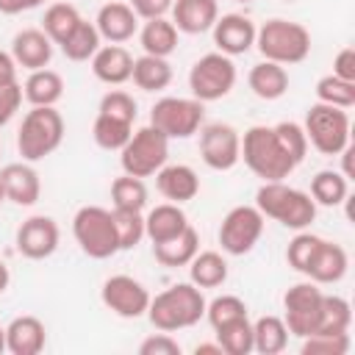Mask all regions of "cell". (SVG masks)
Here are the masks:
<instances>
[{"label": "cell", "mask_w": 355, "mask_h": 355, "mask_svg": "<svg viewBox=\"0 0 355 355\" xmlns=\"http://www.w3.org/2000/svg\"><path fill=\"white\" fill-rule=\"evenodd\" d=\"M6 202V191H3V183H0V205Z\"/></svg>", "instance_id": "obj_56"}, {"label": "cell", "mask_w": 355, "mask_h": 355, "mask_svg": "<svg viewBox=\"0 0 355 355\" xmlns=\"http://www.w3.org/2000/svg\"><path fill=\"white\" fill-rule=\"evenodd\" d=\"M17 83V61L11 58V53L0 50V86Z\"/></svg>", "instance_id": "obj_51"}, {"label": "cell", "mask_w": 355, "mask_h": 355, "mask_svg": "<svg viewBox=\"0 0 355 355\" xmlns=\"http://www.w3.org/2000/svg\"><path fill=\"white\" fill-rule=\"evenodd\" d=\"M214 333H216V344L222 347L225 355H250L252 352V322H250V316L227 322V324L216 327Z\"/></svg>", "instance_id": "obj_36"}, {"label": "cell", "mask_w": 355, "mask_h": 355, "mask_svg": "<svg viewBox=\"0 0 355 355\" xmlns=\"http://www.w3.org/2000/svg\"><path fill=\"white\" fill-rule=\"evenodd\" d=\"M11 58L17 61V67L33 72V69H44L53 58V42L47 39V33L42 28H25L19 33H14L11 39Z\"/></svg>", "instance_id": "obj_19"}, {"label": "cell", "mask_w": 355, "mask_h": 355, "mask_svg": "<svg viewBox=\"0 0 355 355\" xmlns=\"http://www.w3.org/2000/svg\"><path fill=\"white\" fill-rule=\"evenodd\" d=\"M347 269H349V255H347V250H344L341 244H336V241L322 239L319 247H316V252H313V261H311L305 277L313 280L316 286H333V283L344 280Z\"/></svg>", "instance_id": "obj_21"}, {"label": "cell", "mask_w": 355, "mask_h": 355, "mask_svg": "<svg viewBox=\"0 0 355 355\" xmlns=\"http://www.w3.org/2000/svg\"><path fill=\"white\" fill-rule=\"evenodd\" d=\"M100 300L111 313L122 319H139L150 308L147 286L130 275H111L100 288Z\"/></svg>", "instance_id": "obj_14"}, {"label": "cell", "mask_w": 355, "mask_h": 355, "mask_svg": "<svg viewBox=\"0 0 355 355\" xmlns=\"http://www.w3.org/2000/svg\"><path fill=\"white\" fill-rule=\"evenodd\" d=\"M319 236H313V233H308V230H297V236L288 241V247H286V261H288V266L294 269V272H300V275H305L308 272V266H311V261H313V252H316V247H319Z\"/></svg>", "instance_id": "obj_43"}, {"label": "cell", "mask_w": 355, "mask_h": 355, "mask_svg": "<svg viewBox=\"0 0 355 355\" xmlns=\"http://www.w3.org/2000/svg\"><path fill=\"white\" fill-rule=\"evenodd\" d=\"M111 202L119 211H144V205H147L144 178H133V175L114 178V183H111Z\"/></svg>", "instance_id": "obj_37"}, {"label": "cell", "mask_w": 355, "mask_h": 355, "mask_svg": "<svg viewBox=\"0 0 355 355\" xmlns=\"http://www.w3.org/2000/svg\"><path fill=\"white\" fill-rule=\"evenodd\" d=\"M349 333H313L302 338V355H347Z\"/></svg>", "instance_id": "obj_44"}, {"label": "cell", "mask_w": 355, "mask_h": 355, "mask_svg": "<svg viewBox=\"0 0 355 355\" xmlns=\"http://www.w3.org/2000/svg\"><path fill=\"white\" fill-rule=\"evenodd\" d=\"M97 114L133 125V122H136V100H133V94H128V92H122V89H111V92L103 94Z\"/></svg>", "instance_id": "obj_45"}, {"label": "cell", "mask_w": 355, "mask_h": 355, "mask_svg": "<svg viewBox=\"0 0 355 355\" xmlns=\"http://www.w3.org/2000/svg\"><path fill=\"white\" fill-rule=\"evenodd\" d=\"M0 352H6V327H0Z\"/></svg>", "instance_id": "obj_55"}, {"label": "cell", "mask_w": 355, "mask_h": 355, "mask_svg": "<svg viewBox=\"0 0 355 355\" xmlns=\"http://www.w3.org/2000/svg\"><path fill=\"white\" fill-rule=\"evenodd\" d=\"M333 75L341 78V80H349L355 83V47H341L333 58Z\"/></svg>", "instance_id": "obj_49"}, {"label": "cell", "mask_w": 355, "mask_h": 355, "mask_svg": "<svg viewBox=\"0 0 355 355\" xmlns=\"http://www.w3.org/2000/svg\"><path fill=\"white\" fill-rule=\"evenodd\" d=\"M288 344V327L280 316H261L252 322V352L277 355Z\"/></svg>", "instance_id": "obj_32"}, {"label": "cell", "mask_w": 355, "mask_h": 355, "mask_svg": "<svg viewBox=\"0 0 355 355\" xmlns=\"http://www.w3.org/2000/svg\"><path fill=\"white\" fill-rule=\"evenodd\" d=\"M186 227H189V216L178 202H161L144 216V239H150L153 244H161L183 233Z\"/></svg>", "instance_id": "obj_25"}, {"label": "cell", "mask_w": 355, "mask_h": 355, "mask_svg": "<svg viewBox=\"0 0 355 355\" xmlns=\"http://www.w3.org/2000/svg\"><path fill=\"white\" fill-rule=\"evenodd\" d=\"M58 239H61V230L55 225L53 216H28L19 227H17V252L22 258H31V261H44L50 258L55 250H58Z\"/></svg>", "instance_id": "obj_15"}, {"label": "cell", "mask_w": 355, "mask_h": 355, "mask_svg": "<svg viewBox=\"0 0 355 355\" xmlns=\"http://www.w3.org/2000/svg\"><path fill=\"white\" fill-rule=\"evenodd\" d=\"M205 103L197 97H161L150 108V125L166 139H189L202 128Z\"/></svg>", "instance_id": "obj_10"}, {"label": "cell", "mask_w": 355, "mask_h": 355, "mask_svg": "<svg viewBox=\"0 0 355 355\" xmlns=\"http://www.w3.org/2000/svg\"><path fill=\"white\" fill-rule=\"evenodd\" d=\"M8 283H11V272H8V266L0 261V294L8 288Z\"/></svg>", "instance_id": "obj_54"}, {"label": "cell", "mask_w": 355, "mask_h": 355, "mask_svg": "<svg viewBox=\"0 0 355 355\" xmlns=\"http://www.w3.org/2000/svg\"><path fill=\"white\" fill-rule=\"evenodd\" d=\"M155 189L169 202H189L200 194V178L189 164H164L155 172Z\"/></svg>", "instance_id": "obj_20"}, {"label": "cell", "mask_w": 355, "mask_h": 355, "mask_svg": "<svg viewBox=\"0 0 355 355\" xmlns=\"http://www.w3.org/2000/svg\"><path fill=\"white\" fill-rule=\"evenodd\" d=\"M172 25L178 33H205L214 28L219 17V3L216 0H172Z\"/></svg>", "instance_id": "obj_23"}, {"label": "cell", "mask_w": 355, "mask_h": 355, "mask_svg": "<svg viewBox=\"0 0 355 355\" xmlns=\"http://www.w3.org/2000/svg\"><path fill=\"white\" fill-rule=\"evenodd\" d=\"M64 141V116L55 105H33L17 130V150L22 161H42L53 155Z\"/></svg>", "instance_id": "obj_5"}, {"label": "cell", "mask_w": 355, "mask_h": 355, "mask_svg": "<svg viewBox=\"0 0 355 355\" xmlns=\"http://www.w3.org/2000/svg\"><path fill=\"white\" fill-rule=\"evenodd\" d=\"M200 155L208 169L227 172L241 161V136L227 122H211L200 130Z\"/></svg>", "instance_id": "obj_13"}, {"label": "cell", "mask_w": 355, "mask_h": 355, "mask_svg": "<svg viewBox=\"0 0 355 355\" xmlns=\"http://www.w3.org/2000/svg\"><path fill=\"white\" fill-rule=\"evenodd\" d=\"M214 44L225 55H244L250 47H255V22L244 14H222L214 22Z\"/></svg>", "instance_id": "obj_16"}, {"label": "cell", "mask_w": 355, "mask_h": 355, "mask_svg": "<svg viewBox=\"0 0 355 355\" xmlns=\"http://www.w3.org/2000/svg\"><path fill=\"white\" fill-rule=\"evenodd\" d=\"M244 316H247V302L236 294H222V297H214L211 302H205V319L214 330L227 322L244 319Z\"/></svg>", "instance_id": "obj_41"}, {"label": "cell", "mask_w": 355, "mask_h": 355, "mask_svg": "<svg viewBox=\"0 0 355 355\" xmlns=\"http://www.w3.org/2000/svg\"><path fill=\"white\" fill-rule=\"evenodd\" d=\"M100 42H103V39H100L94 22L80 19V22L75 25V31H72L58 47H61V53H64L69 61H89V58L103 47Z\"/></svg>", "instance_id": "obj_34"}, {"label": "cell", "mask_w": 355, "mask_h": 355, "mask_svg": "<svg viewBox=\"0 0 355 355\" xmlns=\"http://www.w3.org/2000/svg\"><path fill=\"white\" fill-rule=\"evenodd\" d=\"M352 324V308L344 297L338 294H324L322 297V316H319V330L316 333H349Z\"/></svg>", "instance_id": "obj_39"}, {"label": "cell", "mask_w": 355, "mask_h": 355, "mask_svg": "<svg viewBox=\"0 0 355 355\" xmlns=\"http://www.w3.org/2000/svg\"><path fill=\"white\" fill-rule=\"evenodd\" d=\"M166 158H169V139L153 125H144V128L133 130L128 144L119 150L122 172L133 175V178L155 175L166 164Z\"/></svg>", "instance_id": "obj_8"}, {"label": "cell", "mask_w": 355, "mask_h": 355, "mask_svg": "<svg viewBox=\"0 0 355 355\" xmlns=\"http://www.w3.org/2000/svg\"><path fill=\"white\" fill-rule=\"evenodd\" d=\"M316 103H327L336 108L349 111L355 105V83L336 78L333 72L316 80Z\"/></svg>", "instance_id": "obj_40"}, {"label": "cell", "mask_w": 355, "mask_h": 355, "mask_svg": "<svg viewBox=\"0 0 355 355\" xmlns=\"http://www.w3.org/2000/svg\"><path fill=\"white\" fill-rule=\"evenodd\" d=\"M255 47L263 55V61H275L280 67L300 64L311 53V33L305 25L291 19H266L255 31Z\"/></svg>", "instance_id": "obj_4"}, {"label": "cell", "mask_w": 355, "mask_h": 355, "mask_svg": "<svg viewBox=\"0 0 355 355\" xmlns=\"http://www.w3.org/2000/svg\"><path fill=\"white\" fill-rule=\"evenodd\" d=\"M0 183H3L6 200H11L14 205L28 208L42 197V180H39V172L31 166V161L6 164L0 169Z\"/></svg>", "instance_id": "obj_17"}, {"label": "cell", "mask_w": 355, "mask_h": 355, "mask_svg": "<svg viewBox=\"0 0 355 355\" xmlns=\"http://www.w3.org/2000/svg\"><path fill=\"white\" fill-rule=\"evenodd\" d=\"M139 355H180V344L172 338V333H155L139 344Z\"/></svg>", "instance_id": "obj_47"}, {"label": "cell", "mask_w": 355, "mask_h": 355, "mask_svg": "<svg viewBox=\"0 0 355 355\" xmlns=\"http://www.w3.org/2000/svg\"><path fill=\"white\" fill-rule=\"evenodd\" d=\"M263 236V214L255 205H236L219 225V244L227 255H247Z\"/></svg>", "instance_id": "obj_12"}, {"label": "cell", "mask_w": 355, "mask_h": 355, "mask_svg": "<svg viewBox=\"0 0 355 355\" xmlns=\"http://www.w3.org/2000/svg\"><path fill=\"white\" fill-rule=\"evenodd\" d=\"M133 133V125L130 122H119V119H111V116H103L97 114L94 116V128H92V136H94V144L100 150H108V153H119L128 139Z\"/></svg>", "instance_id": "obj_38"}, {"label": "cell", "mask_w": 355, "mask_h": 355, "mask_svg": "<svg viewBox=\"0 0 355 355\" xmlns=\"http://www.w3.org/2000/svg\"><path fill=\"white\" fill-rule=\"evenodd\" d=\"M130 80L141 89V92H161L172 83V67L166 58H158V55H139L133 58V72H130Z\"/></svg>", "instance_id": "obj_31"}, {"label": "cell", "mask_w": 355, "mask_h": 355, "mask_svg": "<svg viewBox=\"0 0 355 355\" xmlns=\"http://www.w3.org/2000/svg\"><path fill=\"white\" fill-rule=\"evenodd\" d=\"M114 225H116V239L119 250H136L144 239V216L141 211H119L114 208Z\"/></svg>", "instance_id": "obj_42"}, {"label": "cell", "mask_w": 355, "mask_h": 355, "mask_svg": "<svg viewBox=\"0 0 355 355\" xmlns=\"http://www.w3.org/2000/svg\"><path fill=\"white\" fill-rule=\"evenodd\" d=\"M202 316H205V297H202V288H197L191 280L175 283L161 294L150 297L147 319L155 330H164V333L186 330V327H194Z\"/></svg>", "instance_id": "obj_1"}, {"label": "cell", "mask_w": 355, "mask_h": 355, "mask_svg": "<svg viewBox=\"0 0 355 355\" xmlns=\"http://www.w3.org/2000/svg\"><path fill=\"white\" fill-rule=\"evenodd\" d=\"M250 92L261 100H280L288 92V72L275 61H258L247 75Z\"/></svg>", "instance_id": "obj_26"}, {"label": "cell", "mask_w": 355, "mask_h": 355, "mask_svg": "<svg viewBox=\"0 0 355 355\" xmlns=\"http://www.w3.org/2000/svg\"><path fill=\"white\" fill-rule=\"evenodd\" d=\"M72 236L80 247L83 255L94 261H105L119 252V239H116V225L114 214L103 205H83L72 216Z\"/></svg>", "instance_id": "obj_6"}, {"label": "cell", "mask_w": 355, "mask_h": 355, "mask_svg": "<svg viewBox=\"0 0 355 355\" xmlns=\"http://www.w3.org/2000/svg\"><path fill=\"white\" fill-rule=\"evenodd\" d=\"M322 297L324 291L308 280V283H294L283 294V322L288 327V336L305 338L319 330V316H322Z\"/></svg>", "instance_id": "obj_11"}, {"label": "cell", "mask_w": 355, "mask_h": 355, "mask_svg": "<svg viewBox=\"0 0 355 355\" xmlns=\"http://www.w3.org/2000/svg\"><path fill=\"white\" fill-rule=\"evenodd\" d=\"M186 266H189V280L197 288H216V286H222L227 280V261L216 250L197 252Z\"/></svg>", "instance_id": "obj_30"}, {"label": "cell", "mask_w": 355, "mask_h": 355, "mask_svg": "<svg viewBox=\"0 0 355 355\" xmlns=\"http://www.w3.org/2000/svg\"><path fill=\"white\" fill-rule=\"evenodd\" d=\"M31 8H33L31 0H0V14H8V17L22 14V11H31Z\"/></svg>", "instance_id": "obj_52"}, {"label": "cell", "mask_w": 355, "mask_h": 355, "mask_svg": "<svg viewBox=\"0 0 355 355\" xmlns=\"http://www.w3.org/2000/svg\"><path fill=\"white\" fill-rule=\"evenodd\" d=\"M241 158L247 169L261 180H286L297 164L286 153L283 141L275 133V125H252L241 136Z\"/></svg>", "instance_id": "obj_3"}, {"label": "cell", "mask_w": 355, "mask_h": 355, "mask_svg": "<svg viewBox=\"0 0 355 355\" xmlns=\"http://www.w3.org/2000/svg\"><path fill=\"white\" fill-rule=\"evenodd\" d=\"M305 139L322 155H338L349 144V114L344 108L313 103L305 114Z\"/></svg>", "instance_id": "obj_7"}, {"label": "cell", "mask_w": 355, "mask_h": 355, "mask_svg": "<svg viewBox=\"0 0 355 355\" xmlns=\"http://www.w3.org/2000/svg\"><path fill=\"white\" fill-rule=\"evenodd\" d=\"M233 86H236V64L230 55H225L219 50L200 55L189 69L191 97H197L200 103L222 100L233 92Z\"/></svg>", "instance_id": "obj_9"}, {"label": "cell", "mask_w": 355, "mask_h": 355, "mask_svg": "<svg viewBox=\"0 0 355 355\" xmlns=\"http://www.w3.org/2000/svg\"><path fill=\"white\" fill-rule=\"evenodd\" d=\"M275 133L277 139L283 141L286 153L294 158V164L300 166L305 161V153H308V139H305V130L300 122H277L275 125Z\"/></svg>", "instance_id": "obj_46"}, {"label": "cell", "mask_w": 355, "mask_h": 355, "mask_svg": "<svg viewBox=\"0 0 355 355\" xmlns=\"http://www.w3.org/2000/svg\"><path fill=\"white\" fill-rule=\"evenodd\" d=\"M31 3H33V8H36V6H42V3H47V0H31Z\"/></svg>", "instance_id": "obj_57"}, {"label": "cell", "mask_w": 355, "mask_h": 355, "mask_svg": "<svg viewBox=\"0 0 355 355\" xmlns=\"http://www.w3.org/2000/svg\"><path fill=\"white\" fill-rule=\"evenodd\" d=\"M255 208L263 219H275L288 230H305L316 219L313 197L283 180H263L255 191Z\"/></svg>", "instance_id": "obj_2"}, {"label": "cell", "mask_w": 355, "mask_h": 355, "mask_svg": "<svg viewBox=\"0 0 355 355\" xmlns=\"http://www.w3.org/2000/svg\"><path fill=\"white\" fill-rule=\"evenodd\" d=\"M311 197L316 205L336 208L349 197V178H344L336 169H322L311 180Z\"/></svg>", "instance_id": "obj_33"}, {"label": "cell", "mask_w": 355, "mask_h": 355, "mask_svg": "<svg viewBox=\"0 0 355 355\" xmlns=\"http://www.w3.org/2000/svg\"><path fill=\"white\" fill-rule=\"evenodd\" d=\"M80 19H83V17L78 14V8H75L72 3H53V6H47V11H44L42 31L47 33V39H50L53 44H61V42L75 31V25H78Z\"/></svg>", "instance_id": "obj_35"}, {"label": "cell", "mask_w": 355, "mask_h": 355, "mask_svg": "<svg viewBox=\"0 0 355 355\" xmlns=\"http://www.w3.org/2000/svg\"><path fill=\"white\" fill-rule=\"evenodd\" d=\"M194 355H225V352H222V347L214 341V344H197V347H194Z\"/></svg>", "instance_id": "obj_53"}, {"label": "cell", "mask_w": 355, "mask_h": 355, "mask_svg": "<svg viewBox=\"0 0 355 355\" xmlns=\"http://www.w3.org/2000/svg\"><path fill=\"white\" fill-rule=\"evenodd\" d=\"M22 97L31 105H55L64 97V78L55 69H33L22 86Z\"/></svg>", "instance_id": "obj_29"}, {"label": "cell", "mask_w": 355, "mask_h": 355, "mask_svg": "<svg viewBox=\"0 0 355 355\" xmlns=\"http://www.w3.org/2000/svg\"><path fill=\"white\" fill-rule=\"evenodd\" d=\"M47 344V330L39 316L22 313L6 327V352L11 355H39Z\"/></svg>", "instance_id": "obj_22"}, {"label": "cell", "mask_w": 355, "mask_h": 355, "mask_svg": "<svg viewBox=\"0 0 355 355\" xmlns=\"http://www.w3.org/2000/svg\"><path fill=\"white\" fill-rule=\"evenodd\" d=\"M19 105H22V86L19 83L0 86V128H6L14 119Z\"/></svg>", "instance_id": "obj_48"}, {"label": "cell", "mask_w": 355, "mask_h": 355, "mask_svg": "<svg viewBox=\"0 0 355 355\" xmlns=\"http://www.w3.org/2000/svg\"><path fill=\"white\" fill-rule=\"evenodd\" d=\"M128 6L139 19H155V17H166V11L172 8V0H130Z\"/></svg>", "instance_id": "obj_50"}, {"label": "cell", "mask_w": 355, "mask_h": 355, "mask_svg": "<svg viewBox=\"0 0 355 355\" xmlns=\"http://www.w3.org/2000/svg\"><path fill=\"white\" fill-rule=\"evenodd\" d=\"M92 72L97 80H103L108 86H122L130 80L133 55L122 44H105L92 55Z\"/></svg>", "instance_id": "obj_24"}, {"label": "cell", "mask_w": 355, "mask_h": 355, "mask_svg": "<svg viewBox=\"0 0 355 355\" xmlns=\"http://www.w3.org/2000/svg\"><path fill=\"white\" fill-rule=\"evenodd\" d=\"M139 42H141V50L147 55L169 58L178 50V28L166 17L144 19V28L139 31Z\"/></svg>", "instance_id": "obj_28"}, {"label": "cell", "mask_w": 355, "mask_h": 355, "mask_svg": "<svg viewBox=\"0 0 355 355\" xmlns=\"http://www.w3.org/2000/svg\"><path fill=\"white\" fill-rule=\"evenodd\" d=\"M94 28L100 33V39H105L108 44H122L128 39H133V33L139 31V17L133 14V8L122 0H108L94 19Z\"/></svg>", "instance_id": "obj_18"}, {"label": "cell", "mask_w": 355, "mask_h": 355, "mask_svg": "<svg viewBox=\"0 0 355 355\" xmlns=\"http://www.w3.org/2000/svg\"><path fill=\"white\" fill-rule=\"evenodd\" d=\"M197 252H200V236H197V230L191 225L178 236H172V239H166L161 244H153L155 261L161 266H172V269L186 266Z\"/></svg>", "instance_id": "obj_27"}, {"label": "cell", "mask_w": 355, "mask_h": 355, "mask_svg": "<svg viewBox=\"0 0 355 355\" xmlns=\"http://www.w3.org/2000/svg\"><path fill=\"white\" fill-rule=\"evenodd\" d=\"M236 3H250V0H236Z\"/></svg>", "instance_id": "obj_58"}]
</instances>
